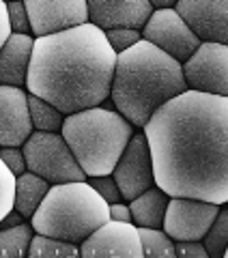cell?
Instances as JSON below:
<instances>
[{
    "label": "cell",
    "mask_w": 228,
    "mask_h": 258,
    "mask_svg": "<svg viewBox=\"0 0 228 258\" xmlns=\"http://www.w3.org/2000/svg\"><path fill=\"white\" fill-rule=\"evenodd\" d=\"M183 91H187V84L181 62L153 43L140 39L117 52L110 95L117 112L132 125L144 127L153 112Z\"/></svg>",
    "instance_id": "cell-3"
},
{
    "label": "cell",
    "mask_w": 228,
    "mask_h": 258,
    "mask_svg": "<svg viewBox=\"0 0 228 258\" xmlns=\"http://www.w3.org/2000/svg\"><path fill=\"white\" fill-rule=\"evenodd\" d=\"M153 179L168 196L228 200V99L183 91L144 123Z\"/></svg>",
    "instance_id": "cell-1"
},
{
    "label": "cell",
    "mask_w": 228,
    "mask_h": 258,
    "mask_svg": "<svg viewBox=\"0 0 228 258\" xmlns=\"http://www.w3.org/2000/svg\"><path fill=\"white\" fill-rule=\"evenodd\" d=\"M138 237H140L142 256H164V258L177 256L175 239H170L161 228H144V226H138Z\"/></svg>",
    "instance_id": "cell-23"
},
{
    "label": "cell",
    "mask_w": 228,
    "mask_h": 258,
    "mask_svg": "<svg viewBox=\"0 0 228 258\" xmlns=\"http://www.w3.org/2000/svg\"><path fill=\"white\" fill-rule=\"evenodd\" d=\"M7 3H9V0H7Z\"/></svg>",
    "instance_id": "cell-34"
},
{
    "label": "cell",
    "mask_w": 228,
    "mask_h": 258,
    "mask_svg": "<svg viewBox=\"0 0 228 258\" xmlns=\"http://www.w3.org/2000/svg\"><path fill=\"white\" fill-rule=\"evenodd\" d=\"M80 247L78 243H71V241H63L50 235H37L30 239L28 245V254L32 258H45V256H78Z\"/></svg>",
    "instance_id": "cell-21"
},
{
    "label": "cell",
    "mask_w": 228,
    "mask_h": 258,
    "mask_svg": "<svg viewBox=\"0 0 228 258\" xmlns=\"http://www.w3.org/2000/svg\"><path fill=\"white\" fill-rule=\"evenodd\" d=\"M217 203L200 198L170 196L161 228L175 241H200L219 211Z\"/></svg>",
    "instance_id": "cell-8"
},
{
    "label": "cell",
    "mask_w": 228,
    "mask_h": 258,
    "mask_svg": "<svg viewBox=\"0 0 228 258\" xmlns=\"http://www.w3.org/2000/svg\"><path fill=\"white\" fill-rule=\"evenodd\" d=\"M0 159L15 176L26 172V159H24V153L18 147H0Z\"/></svg>",
    "instance_id": "cell-28"
},
{
    "label": "cell",
    "mask_w": 228,
    "mask_h": 258,
    "mask_svg": "<svg viewBox=\"0 0 228 258\" xmlns=\"http://www.w3.org/2000/svg\"><path fill=\"white\" fill-rule=\"evenodd\" d=\"M88 183H91V187L99 194V196L105 200V203H119L121 200V191L117 187V183H114L112 174H101V176H88Z\"/></svg>",
    "instance_id": "cell-27"
},
{
    "label": "cell",
    "mask_w": 228,
    "mask_h": 258,
    "mask_svg": "<svg viewBox=\"0 0 228 258\" xmlns=\"http://www.w3.org/2000/svg\"><path fill=\"white\" fill-rule=\"evenodd\" d=\"M82 256H127L140 258L142 245L138 237V226L132 222L108 220L99 228L93 230L80 247Z\"/></svg>",
    "instance_id": "cell-13"
},
{
    "label": "cell",
    "mask_w": 228,
    "mask_h": 258,
    "mask_svg": "<svg viewBox=\"0 0 228 258\" xmlns=\"http://www.w3.org/2000/svg\"><path fill=\"white\" fill-rule=\"evenodd\" d=\"M7 11H9V22L13 32H30V20L24 0H9L7 3Z\"/></svg>",
    "instance_id": "cell-26"
},
{
    "label": "cell",
    "mask_w": 228,
    "mask_h": 258,
    "mask_svg": "<svg viewBox=\"0 0 228 258\" xmlns=\"http://www.w3.org/2000/svg\"><path fill=\"white\" fill-rule=\"evenodd\" d=\"M30 134L28 93L22 86L0 84V147H20Z\"/></svg>",
    "instance_id": "cell-14"
},
{
    "label": "cell",
    "mask_w": 228,
    "mask_h": 258,
    "mask_svg": "<svg viewBox=\"0 0 228 258\" xmlns=\"http://www.w3.org/2000/svg\"><path fill=\"white\" fill-rule=\"evenodd\" d=\"M11 22H9V11H7V0H0V47L7 43L11 37Z\"/></svg>",
    "instance_id": "cell-30"
},
{
    "label": "cell",
    "mask_w": 228,
    "mask_h": 258,
    "mask_svg": "<svg viewBox=\"0 0 228 258\" xmlns=\"http://www.w3.org/2000/svg\"><path fill=\"white\" fill-rule=\"evenodd\" d=\"M142 39L159 47L161 52L173 56L175 60L183 62L192 56V52L198 47L200 39L187 28V24L181 20L173 7L170 9H155L146 24L142 26Z\"/></svg>",
    "instance_id": "cell-9"
},
{
    "label": "cell",
    "mask_w": 228,
    "mask_h": 258,
    "mask_svg": "<svg viewBox=\"0 0 228 258\" xmlns=\"http://www.w3.org/2000/svg\"><path fill=\"white\" fill-rule=\"evenodd\" d=\"M108 220V203L84 179L50 185L41 205L30 215V226L39 235L82 243Z\"/></svg>",
    "instance_id": "cell-5"
},
{
    "label": "cell",
    "mask_w": 228,
    "mask_h": 258,
    "mask_svg": "<svg viewBox=\"0 0 228 258\" xmlns=\"http://www.w3.org/2000/svg\"><path fill=\"white\" fill-rule=\"evenodd\" d=\"M28 112H30V120H32V129L37 132H59L63 127L65 114L56 110L52 103L43 101L41 97L30 95L28 93Z\"/></svg>",
    "instance_id": "cell-20"
},
{
    "label": "cell",
    "mask_w": 228,
    "mask_h": 258,
    "mask_svg": "<svg viewBox=\"0 0 228 258\" xmlns=\"http://www.w3.org/2000/svg\"><path fill=\"white\" fill-rule=\"evenodd\" d=\"M114 62L117 52L105 32L91 22L41 35L32 43L26 88L63 114H71L108 99Z\"/></svg>",
    "instance_id": "cell-2"
},
{
    "label": "cell",
    "mask_w": 228,
    "mask_h": 258,
    "mask_svg": "<svg viewBox=\"0 0 228 258\" xmlns=\"http://www.w3.org/2000/svg\"><path fill=\"white\" fill-rule=\"evenodd\" d=\"M170 196L159 187H149L136 198L129 200V211H132V222L144 228H161L164 224V213L168 207Z\"/></svg>",
    "instance_id": "cell-17"
},
{
    "label": "cell",
    "mask_w": 228,
    "mask_h": 258,
    "mask_svg": "<svg viewBox=\"0 0 228 258\" xmlns=\"http://www.w3.org/2000/svg\"><path fill=\"white\" fill-rule=\"evenodd\" d=\"M88 22L99 26L101 30L108 28H136L140 30L153 7L149 0H86Z\"/></svg>",
    "instance_id": "cell-15"
},
{
    "label": "cell",
    "mask_w": 228,
    "mask_h": 258,
    "mask_svg": "<svg viewBox=\"0 0 228 258\" xmlns=\"http://www.w3.org/2000/svg\"><path fill=\"white\" fill-rule=\"evenodd\" d=\"M200 241H202V245H205L207 254L211 258L226 256V245H228V211L224 209V205L219 207L213 224L209 226V230L205 232V237H202Z\"/></svg>",
    "instance_id": "cell-22"
},
{
    "label": "cell",
    "mask_w": 228,
    "mask_h": 258,
    "mask_svg": "<svg viewBox=\"0 0 228 258\" xmlns=\"http://www.w3.org/2000/svg\"><path fill=\"white\" fill-rule=\"evenodd\" d=\"M108 213H110V220L132 222V211H129V207L123 205V203H110L108 205Z\"/></svg>",
    "instance_id": "cell-31"
},
{
    "label": "cell",
    "mask_w": 228,
    "mask_h": 258,
    "mask_svg": "<svg viewBox=\"0 0 228 258\" xmlns=\"http://www.w3.org/2000/svg\"><path fill=\"white\" fill-rule=\"evenodd\" d=\"M32 43L35 37L26 32H11L7 43L0 47V84L26 86Z\"/></svg>",
    "instance_id": "cell-16"
},
{
    "label": "cell",
    "mask_w": 228,
    "mask_h": 258,
    "mask_svg": "<svg viewBox=\"0 0 228 258\" xmlns=\"http://www.w3.org/2000/svg\"><path fill=\"white\" fill-rule=\"evenodd\" d=\"M175 11L200 41H228V0H177Z\"/></svg>",
    "instance_id": "cell-12"
},
{
    "label": "cell",
    "mask_w": 228,
    "mask_h": 258,
    "mask_svg": "<svg viewBox=\"0 0 228 258\" xmlns=\"http://www.w3.org/2000/svg\"><path fill=\"white\" fill-rule=\"evenodd\" d=\"M112 179L121 191V198L132 200L138 194L155 185L153 179V164H151V151L146 144L144 134L132 136L127 147L121 153L119 161L112 168Z\"/></svg>",
    "instance_id": "cell-10"
},
{
    "label": "cell",
    "mask_w": 228,
    "mask_h": 258,
    "mask_svg": "<svg viewBox=\"0 0 228 258\" xmlns=\"http://www.w3.org/2000/svg\"><path fill=\"white\" fill-rule=\"evenodd\" d=\"M13 194H15V174L0 159V220L13 209Z\"/></svg>",
    "instance_id": "cell-24"
},
{
    "label": "cell",
    "mask_w": 228,
    "mask_h": 258,
    "mask_svg": "<svg viewBox=\"0 0 228 258\" xmlns=\"http://www.w3.org/2000/svg\"><path fill=\"white\" fill-rule=\"evenodd\" d=\"M103 32H105V39H108V43L112 45L114 52H123L142 39L140 30H136V28H108Z\"/></svg>",
    "instance_id": "cell-25"
},
{
    "label": "cell",
    "mask_w": 228,
    "mask_h": 258,
    "mask_svg": "<svg viewBox=\"0 0 228 258\" xmlns=\"http://www.w3.org/2000/svg\"><path fill=\"white\" fill-rule=\"evenodd\" d=\"M30 20V32L52 35L88 22L86 0H24Z\"/></svg>",
    "instance_id": "cell-11"
},
{
    "label": "cell",
    "mask_w": 228,
    "mask_h": 258,
    "mask_svg": "<svg viewBox=\"0 0 228 258\" xmlns=\"http://www.w3.org/2000/svg\"><path fill=\"white\" fill-rule=\"evenodd\" d=\"M190 91L222 95L228 93V47L226 43L200 41L187 60L181 62Z\"/></svg>",
    "instance_id": "cell-7"
},
{
    "label": "cell",
    "mask_w": 228,
    "mask_h": 258,
    "mask_svg": "<svg viewBox=\"0 0 228 258\" xmlns=\"http://www.w3.org/2000/svg\"><path fill=\"white\" fill-rule=\"evenodd\" d=\"M50 189V183L41 179L35 172H24L15 176V194H13V209L20 215H24V220L35 213V209L41 205L43 196Z\"/></svg>",
    "instance_id": "cell-18"
},
{
    "label": "cell",
    "mask_w": 228,
    "mask_h": 258,
    "mask_svg": "<svg viewBox=\"0 0 228 258\" xmlns=\"http://www.w3.org/2000/svg\"><path fill=\"white\" fill-rule=\"evenodd\" d=\"M30 239H32V226L26 222L18 226H9V228H0V258L26 256Z\"/></svg>",
    "instance_id": "cell-19"
},
{
    "label": "cell",
    "mask_w": 228,
    "mask_h": 258,
    "mask_svg": "<svg viewBox=\"0 0 228 258\" xmlns=\"http://www.w3.org/2000/svg\"><path fill=\"white\" fill-rule=\"evenodd\" d=\"M175 252L177 256H185V258H207L209 256L202 241H177Z\"/></svg>",
    "instance_id": "cell-29"
},
{
    "label": "cell",
    "mask_w": 228,
    "mask_h": 258,
    "mask_svg": "<svg viewBox=\"0 0 228 258\" xmlns=\"http://www.w3.org/2000/svg\"><path fill=\"white\" fill-rule=\"evenodd\" d=\"M153 9H170V7H175L177 0H149Z\"/></svg>",
    "instance_id": "cell-33"
},
{
    "label": "cell",
    "mask_w": 228,
    "mask_h": 258,
    "mask_svg": "<svg viewBox=\"0 0 228 258\" xmlns=\"http://www.w3.org/2000/svg\"><path fill=\"white\" fill-rule=\"evenodd\" d=\"M24 222V215H20L15 209H11L9 213H7L3 220H0V228H9V226H18Z\"/></svg>",
    "instance_id": "cell-32"
},
{
    "label": "cell",
    "mask_w": 228,
    "mask_h": 258,
    "mask_svg": "<svg viewBox=\"0 0 228 258\" xmlns=\"http://www.w3.org/2000/svg\"><path fill=\"white\" fill-rule=\"evenodd\" d=\"M61 134L84 174L101 176L112 172L134 129L121 112L93 106L65 116Z\"/></svg>",
    "instance_id": "cell-4"
},
{
    "label": "cell",
    "mask_w": 228,
    "mask_h": 258,
    "mask_svg": "<svg viewBox=\"0 0 228 258\" xmlns=\"http://www.w3.org/2000/svg\"><path fill=\"white\" fill-rule=\"evenodd\" d=\"M26 170L39 174L47 183L84 181L86 174L73 157L69 144L59 132H32L24 142Z\"/></svg>",
    "instance_id": "cell-6"
}]
</instances>
